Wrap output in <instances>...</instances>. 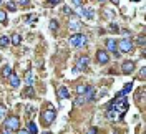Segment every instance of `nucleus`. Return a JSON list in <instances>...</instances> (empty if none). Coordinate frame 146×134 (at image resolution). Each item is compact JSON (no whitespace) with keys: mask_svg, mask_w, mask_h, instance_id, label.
Returning <instances> with one entry per match:
<instances>
[{"mask_svg":"<svg viewBox=\"0 0 146 134\" xmlns=\"http://www.w3.org/2000/svg\"><path fill=\"white\" fill-rule=\"evenodd\" d=\"M118 2L119 0H111V3H115V5H118Z\"/></svg>","mask_w":146,"mask_h":134,"instance_id":"58836bf2","label":"nucleus"},{"mask_svg":"<svg viewBox=\"0 0 146 134\" xmlns=\"http://www.w3.org/2000/svg\"><path fill=\"white\" fill-rule=\"evenodd\" d=\"M68 96H70V91H68L66 86H62V88L58 89V99H66Z\"/></svg>","mask_w":146,"mask_h":134,"instance_id":"9b49d317","label":"nucleus"},{"mask_svg":"<svg viewBox=\"0 0 146 134\" xmlns=\"http://www.w3.org/2000/svg\"><path fill=\"white\" fill-rule=\"evenodd\" d=\"M86 134H98V129H96V127H90Z\"/></svg>","mask_w":146,"mask_h":134,"instance_id":"7c9ffc66","label":"nucleus"},{"mask_svg":"<svg viewBox=\"0 0 146 134\" xmlns=\"http://www.w3.org/2000/svg\"><path fill=\"white\" fill-rule=\"evenodd\" d=\"M25 83H27V86H32L33 84V75H32V71L25 73Z\"/></svg>","mask_w":146,"mask_h":134,"instance_id":"f3484780","label":"nucleus"},{"mask_svg":"<svg viewBox=\"0 0 146 134\" xmlns=\"http://www.w3.org/2000/svg\"><path fill=\"white\" fill-rule=\"evenodd\" d=\"M42 134H53V133H50V131H46V133H42Z\"/></svg>","mask_w":146,"mask_h":134,"instance_id":"ea45409f","label":"nucleus"},{"mask_svg":"<svg viewBox=\"0 0 146 134\" xmlns=\"http://www.w3.org/2000/svg\"><path fill=\"white\" fill-rule=\"evenodd\" d=\"M106 116H108V119H111V121H118V117H121L118 113L113 109V108H108V113H106Z\"/></svg>","mask_w":146,"mask_h":134,"instance_id":"f8f14e48","label":"nucleus"},{"mask_svg":"<svg viewBox=\"0 0 146 134\" xmlns=\"http://www.w3.org/2000/svg\"><path fill=\"white\" fill-rule=\"evenodd\" d=\"M12 133H13V131H10V129H7V127H5V131H3L2 134H12Z\"/></svg>","mask_w":146,"mask_h":134,"instance_id":"e433bc0d","label":"nucleus"},{"mask_svg":"<svg viewBox=\"0 0 146 134\" xmlns=\"http://www.w3.org/2000/svg\"><path fill=\"white\" fill-rule=\"evenodd\" d=\"M46 3H48V5H58L60 0H46Z\"/></svg>","mask_w":146,"mask_h":134,"instance_id":"cd10ccee","label":"nucleus"},{"mask_svg":"<svg viewBox=\"0 0 146 134\" xmlns=\"http://www.w3.org/2000/svg\"><path fill=\"white\" fill-rule=\"evenodd\" d=\"M96 60H98V63H101V65L108 63V53H106V51H103V50H100V51L96 53Z\"/></svg>","mask_w":146,"mask_h":134,"instance_id":"9d476101","label":"nucleus"},{"mask_svg":"<svg viewBox=\"0 0 146 134\" xmlns=\"http://www.w3.org/2000/svg\"><path fill=\"white\" fill-rule=\"evenodd\" d=\"M110 108H113L119 116H123V114L126 113V109H128V101H126V98H125V94L119 93L118 96H116V99L110 104Z\"/></svg>","mask_w":146,"mask_h":134,"instance_id":"f257e3e1","label":"nucleus"},{"mask_svg":"<svg viewBox=\"0 0 146 134\" xmlns=\"http://www.w3.org/2000/svg\"><path fill=\"white\" fill-rule=\"evenodd\" d=\"M25 96H28V98H33V88L32 86H27V89H25V93H23Z\"/></svg>","mask_w":146,"mask_h":134,"instance_id":"4be33fe9","label":"nucleus"},{"mask_svg":"<svg viewBox=\"0 0 146 134\" xmlns=\"http://www.w3.org/2000/svg\"><path fill=\"white\" fill-rule=\"evenodd\" d=\"M72 3H73V5H76V7H82L83 0H72Z\"/></svg>","mask_w":146,"mask_h":134,"instance_id":"c756f323","label":"nucleus"},{"mask_svg":"<svg viewBox=\"0 0 146 134\" xmlns=\"http://www.w3.org/2000/svg\"><path fill=\"white\" fill-rule=\"evenodd\" d=\"M18 134H30L28 131H25V129H22V131H18Z\"/></svg>","mask_w":146,"mask_h":134,"instance_id":"4c0bfd02","label":"nucleus"},{"mask_svg":"<svg viewBox=\"0 0 146 134\" xmlns=\"http://www.w3.org/2000/svg\"><path fill=\"white\" fill-rule=\"evenodd\" d=\"M70 43H72V46H83L86 43V36L82 35V33H75L70 38Z\"/></svg>","mask_w":146,"mask_h":134,"instance_id":"20e7f679","label":"nucleus"},{"mask_svg":"<svg viewBox=\"0 0 146 134\" xmlns=\"http://www.w3.org/2000/svg\"><path fill=\"white\" fill-rule=\"evenodd\" d=\"M106 48H108L111 53H116V50H118L116 48V42L115 40H106Z\"/></svg>","mask_w":146,"mask_h":134,"instance_id":"4468645a","label":"nucleus"},{"mask_svg":"<svg viewBox=\"0 0 146 134\" xmlns=\"http://www.w3.org/2000/svg\"><path fill=\"white\" fill-rule=\"evenodd\" d=\"M10 42H12L13 45H18L20 42H22V38H20V35H18V33H15V35L12 36V40H10Z\"/></svg>","mask_w":146,"mask_h":134,"instance_id":"aec40b11","label":"nucleus"},{"mask_svg":"<svg viewBox=\"0 0 146 134\" xmlns=\"http://www.w3.org/2000/svg\"><path fill=\"white\" fill-rule=\"evenodd\" d=\"M83 103H86V99H85V96H83V94H80L78 98L75 99V106H80V104H83Z\"/></svg>","mask_w":146,"mask_h":134,"instance_id":"6ab92c4d","label":"nucleus"},{"mask_svg":"<svg viewBox=\"0 0 146 134\" xmlns=\"http://www.w3.org/2000/svg\"><path fill=\"white\" fill-rule=\"evenodd\" d=\"M10 75H12V66L5 65V66L2 68V76H3V78H9Z\"/></svg>","mask_w":146,"mask_h":134,"instance_id":"dca6fc26","label":"nucleus"},{"mask_svg":"<svg viewBox=\"0 0 146 134\" xmlns=\"http://www.w3.org/2000/svg\"><path fill=\"white\" fill-rule=\"evenodd\" d=\"M100 2H105V0H100Z\"/></svg>","mask_w":146,"mask_h":134,"instance_id":"a19ab883","label":"nucleus"},{"mask_svg":"<svg viewBox=\"0 0 146 134\" xmlns=\"http://www.w3.org/2000/svg\"><path fill=\"white\" fill-rule=\"evenodd\" d=\"M116 48H119L123 53H128V51H131V50H133V42H131L129 38H121V40H119V43L116 45Z\"/></svg>","mask_w":146,"mask_h":134,"instance_id":"7ed1b4c3","label":"nucleus"},{"mask_svg":"<svg viewBox=\"0 0 146 134\" xmlns=\"http://www.w3.org/2000/svg\"><path fill=\"white\" fill-rule=\"evenodd\" d=\"M145 73H146V70H145V66H143L141 71H139V78H141V80H145Z\"/></svg>","mask_w":146,"mask_h":134,"instance_id":"473e14b6","label":"nucleus"},{"mask_svg":"<svg viewBox=\"0 0 146 134\" xmlns=\"http://www.w3.org/2000/svg\"><path fill=\"white\" fill-rule=\"evenodd\" d=\"M9 78H10V84H12L13 88H18V86H20V80H18L17 75H13V73H12Z\"/></svg>","mask_w":146,"mask_h":134,"instance_id":"2eb2a0df","label":"nucleus"},{"mask_svg":"<svg viewBox=\"0 0 146 134\" xmlns=\"http://www.w3.org/2000/svg\"><path fill=\"white\" fill-rule=\"evenodd\" d=\"M78 13L82 15V17L88 18V20H93V17H95V12L91 9H86V7H80V10H78Z\"/></svg>","mask_w":146,"mask_h":134,"instance_id":"423d86ee","label":"nucleus"},{"mask_svg":"<svg viewBox=\"0 0 146 134\" xmlns=\"http://www.w3.org/2000/svg\"><path fill=\"white\" fill-rule=\"evenodd\" d=\"M131 86H133V84H131V83H128L126 86H125V89H123V91H121V94H126L128 91H129V89H131Z\"/></svg>","mask_w":146,"mask_h":134,"instance_id":"a878e982","label":"nucleus"},{"mask_svg":"<svg viewBox=\"0 0 146 134\" xmlns=\"http://www.w3.org/2000/svg\"><path fill=\"white\" fill-rule=\"evenodd\" d=\"M18 3H20L22 7H27V5H28V0H18Z\"/></svg>","mask_w":146,"mask_h":134,"instance_id":"72a5a7b5","label":"nucleus"},{"mask_svg":"<svg viewBox=\"0 0 146 134\" xmlns=\"http://www.w3.org/2000/svg\"><path fill=\"white\" fill-rule=\"evenodd\" d=\"M5 20H7V13H5L3 10H0V23H3Z\"/></svg>","mask_w":146,"mask_h":134,"instance_id":"b1692460","label":"nucleus"},{"mask_svg":"<svg viewBox=\"0 0 146 134\" xmlns=\"http://www.w3.org/2000/svg\"><path fill=\"white\" fill-rule=\"evenodd\" d=\"M95 93H96V91H95L93 86H86V88H85V93H83V96H85L86 101H93V99H95Z\"/></svg>","mask_w":146,"mask_h":134,"instance_id":"1a4fd4ad","label":"nucleus"},{"mask_svg":"<svg viewBox=\"0 0 146 134\" xmlns=\"http://www.w3.org/2000/svg\"><path fill=\"white\" fill-rule=\"evenodd\" d=\"M28 131H30V134H36V124L35 123H28Z\"/></svg>","mask_w":146,"mask_h":134,"instance_id":"412c9836","label":"nucleus"},{"mask_svg":"<svg viewBox=\"0 0 146 134\" xmlns=\"http://www.w3.org/2000/svg\"><path fill=\"white\" fill-rule=\"evenodd\" d=\"M85 88H86V86H78V88H76V93H78V94H83V93H85Z\"/></svg>","mask_w":146,"mask_h":134,"instance_id":"c85d7f7f","label":"nucleus"},{"mask_svg":"<svg viewBox=\"0 0 146 134\" xmlns=\"http://www.w3.org/2000/svg\"><path fill=\"white\" fill-rule=\"evenodd\" d=\"M110 32H113V33H118V32H119L118 25H116V23H111V25H110Z\"/></svg>","mask_w":146,"mask_h":134,"instance_id":"5701e85b","label":"nucleus"},{"mask_svg":"<svg viewBox=\"0 0 146 134\" xmlns=\"http://www.w3.org/2000/svg\"><path fill=\"white\" fill-rule=\"evenodd\" d=\"M63 13H65V15H72V9H68V7H63Z\"/></svg>","mask_w":146,"mask_h":134,"instance_id":"2f4dec72","label":"nucleus"},{"mask_svg":"<svg viewBox=\"0 0 146 134\" xmlns=\"http://www.w3.org/2000/svg\"><path fill=\"white\" fill-rule=\"evenodd\" d=\"M138 43H139V45H145V36H143V35L139 36V40H138Z\"/></svg>","mask_w":146,"mask_h":134,"instance_id":"c9c22d12","label":"nucleus"},{"mask_svg":"<svg viewBox=\"0 0 146 134\" xmlns=\"http://www.w3.org/2000/svg\"><path fill=\"white\" fill-rule=\"evenodd\" d=\"M121 71L125 73V75H131V73L135 71V63L133 61H125L123 66H121Z\"/></svg>","mask_w":146,"mask_h":134,"instance_id":"6e6552de","label":"nucleus"},{"mask_svg":"<svg viewBox=\"0 0 146 134\" xmlns=\"http://www.w3.org/2000/svg\"><path fill=\"white\" fill-rule=\"evenodd\" d=\"M56 117V113H55L53 109H46V111H43L42 113V119H43V124H52L53 123V119Z\"/></svg>","mask_w":146,"mask_h":134,"instance_id":"39448f33","label":"nucleus"},{"mask_svg":"<svg viewBox=\"0 0 146 134\" xmlns=\"http://www.w3.org/2000/svg\"><path fill=\"white\" fill-rule=\"evenodd\" d=\"M0 3H2V0H0Z\"/></svg>","mask_w":146,"mask_h":134,"instance_id":"79ce46f5","label":"nucleus"},{"mask_svg":"<svg viewBox=\"0 0 146 134\" xmlns=\"http://www.w3.org/2000/svg\"><path fill=\"white\" fill-rule=\"evenodd\" d=\"M50 28H52V30H56V28H58V22H56V20H50Z\"/></svg>","mask_w":146,"mask_h":134,"instance_id":"393cba45","label":"nucleus"},{"mask_svg":"<svg viewBox=\"0 0 146 134\" xmlns=\"http://www.w3.org/2000/svg\"><path fill=\"white\" fill-rule=\"evenodd\" d=\"M9 43H10V38H9V36H5V35L0 36V46H2V48L9 46Z\"/></svg>","mask_w":146,"mask_h":134,"instance_id":"a211bd4d","label":"nucleus"},{"mask_svg":"<svg viewBox=\"0 0 146 134\" xmlns=\"http://www.w3.org/2000/svg\"><path fill=\"white\" fill-rule=\"evenodd\" d=\"M86 65H88V56H82V58H78V61H76V66H78V68L85 70Z\"/></svg>","mask_w":146,"mask_h":134,"instance_id":"ddd939ff","label":"nucleus"},{"mask_svg":"<svg viewBox=\"0 0 146 134\" xmlns=\"http://www.w3.org/2000/svg\"><path fill=\"white\" fill-rule=\"evenodd\" d=\"M3 116H5V108L0 106V117H3Z\"/></svg>","mask_w":146,"mask_h":134,"instance_id":"f704fd0d","label":"nucleus"},{"mask_svg":"<svg viewBox=\"0 0 146 134\" xmlns=\"http://www.w3.org/2000/svg\"><path fill=\"white\" fill-rule=\"evenodd\" d=\"M3 126H5L7 129H10V131H17L18 127H20V121H18V117L10 116L3 121Z\"/></svg>","mask_w":146,"mask_h":134,"instance_id":"f03ea898","label":"nucleus"},{"mask_svg":"<svg viewBox=\"0 0 146 134\" xmlns=\"http://www.w3.org/2000/svg\"><path fill=\"white\" fill-rule=\"evenodd\" d=\"M80 27H82V23H80V20H78V18L72 17L70 20H68V28H70V30H73V32H78V30H80Z\"/></svg>","mask_w":146,"mask_h":134,"instance_id":"0eeeda50","label":"nucleus"},{"mask_svg":"<svg viewBox=\"0 0 146 134\" xmlns=\"http://www.w3.org/2000/svg\"><path fill=\"white\" fill-rule=\"evenodd\" d=\"M7 7H9V10H15V9H17V3H13V2H9V3H7Z\"/></svg>","mask_w":146,"mask_h":134,"instance_id":"bb28decb","label":"nucleus"},{"mask_svg":"<svg viewBox=\"0 0 146 134\" xmlns=\"http://www.w3.org/2000/svg\"><path fill=\"white\" fill-rule=\"evenodd\" d=\"M135 2H138V0H135Z\"/></svg>","mask_w":146,"mask_h":134,"instance_id":"37998d69","label":"nucleus"}]
</instances>
